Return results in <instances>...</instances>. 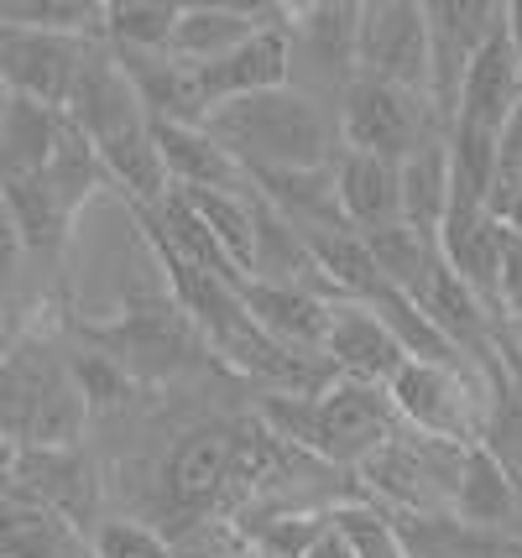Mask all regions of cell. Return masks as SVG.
<instances>
[{
    "label": "cell",
    "instance_id": "obj_40",
    "mask_svg": "<svg viewBox=\"0 0 522 558\" xmlns=\"http://www.w3.org/2000/svg\"><path fill=\"white\" fill-rule=\"evenodd\" d=\"M501 26H507V37H512V48H518V58H522V0H507Z\"/></svg>",
    "mask_w": 522,
    "mask_h": 558
},
{
    "label": "cell",
    "instance_id": "obj_43",
    "mask_svg": "<svg viewBox=\"0 0 522 558\" xmlns=\"http://www.w3.org/2000/svg\"><path fill=\"white\" fill-rule=\"evenodd\" d=\"M241 558H267V554H256V548H246V554H241Z\"/></svg>",
    "mask_w": 522,
    "mask_h": 558
},
{
    "label": "cell",
    "instance_id": "obj_33",
    "mask_svg": "<svg viewBox=\"0 0 522 558\" xmlns=\"http://www.w3.org/2000/svg\"><path fill=\"white\" fill-rule=\"evenodd\" d=\"M329 522H335V533L345 537L350 558H408L398 522L381 507H372V501H340L329 511Z\"/></svg>",
    "mask_w": 522,
    "mask_h": 558
},
{
    "label": "cell",
    "instance_id": "obj_35",
    "mask_svg": "<svg viewBox=\"0 0 522 558\" xmlns=\"http://www.w3.org/2000/svg\"><path fill=\"white\" fill-rule=\"evenodd\" d=\"M22 262H26V245H22V230L11 219V204L0 198V288L11 292V282L22 277Z\"/></svg>",
    "mask_w": 522,
    "mask_h": 558
},
{
    "label": "cell",
    "instance_id": "obj_27",
    "mask_svg": "<svg viewBox=\"0 0 522 558\" xmlns=\"http://www.w3.org/2000/svg\"><path fill=\"white\" fill-rule=\"evenodd\" d=\"M58 125H63V110L22 95L11 99L0 121V178H43L52 146H58Z\"/></svg>",
    "mask_w": 522,
    "mask_h": 558
},
{
    "label": "cell",
    "instance_id": "obj_13",
    "mask_svg": "<svg viewBox=\"0 0 522 558\" xmlns=\"http://www.w3.org/2000/svg\"><path fill=\"white\" fill-rule=\"evenodd\" d=\"M324 361L335 365V376L366 381V387H392L398 371L408 365V350L398 335L381 324L372 303H329V340Z\"/></svg>",
    "mask_w": 522,
    "mask_h": 558
},
{
    "label": "cell",
    "instance_id": "obj_39",
    "mask_svg": "<svg viewBox=\"0 0 522 558\" xmlns=\"http://www.w3.org/2000/svg\"><path fill=\"white\" fill-rule=\"evenodd\" d=\"M16 460H22V444L0 428V490L11 486V470H16Z\"/></svg>",
    "mask_w": 522,
    "mask_h": 558
},
{
    "label": "cell",
    "instance_id": "obj_32",
    "mask_svg": "<svg viewBox=\"0 0 522 558\" xmlns=\"http://www.w3.org/2000/svg\"><path fill=\"white\" fill-rule=\"evenodd\" d=\"M69 376H74L78 397L89 402V413H121V408H131V397H136V381L125 376V365H116L105 350H95V344L78 340L74 350H69Z\"/></svg>",
    "mask_w": 522,
    "mask_h": 558
},
{
    "label": "cell",
    "instance_id": "obj_42",
    "mask_svg": "<svg viewBox=\"0 0 522 558\" xmlns=\"http://www.w3.org/2000/svg\"><path fill=\"white\" fill-rule=\"evenodd\" d=\"M11 99H16V95H11V89H5V78H0V121H5V110H11Z\"/></svg>",
    "mask_w": 522,
    "mask_h": 558
},
{
    "label": "cell",
    "instance_id": "obj_7",
    "mask_svg": "<svg viewBox=\"0 0 522 558\" xmlns=\"http://www.w3.org/2000/svg\"><path fill=\"white\" fill-rule=\"evenodd\" d=\"M162 501L183 511L189 522L215 517V511L241 507V438L235 423H209L173 444L162 460Z\"/></svg>",
    "mask_w": 522,
    "mask_h": 558
},
{
    "label": "cell",
    "instance_id": "obj_6",
    "mask_svg": "<svg viewBox=\"0 0 522 558\" xmlns=\"http://www.w3.org/2000/svg\"><path fill=\"white\" fill-rule=\"evenodd\" d=\"M398 434L402 417L392 408L387 387H366V381L335 376L314 397V444H308V454L329 464V470H361L376 449H387Z\"/></svg>",
    "mask_w": 522,
    "mask_h": 558
},
{
    "label": "cell",
    "instance_id": "obj_26",
    "mask_svg": "<svg viewBox=\"0 0 522 558\" xmlns=\"http://www.w3.org/2000/svg\"><path fill=\"white\" fill-rule=\"evenodd\" d=\"M398 183H402V225L428 235V241H439L449 215V136L418 146L398 168Z\"/></svg>",
    "mask_w": 522,
    "mask_h": 558
},
{
    "label": "cell",
    "instance_id": "obj_3",
    "mask_svg": "<svg viewBox=\"0 0 522 558\" xmlns=\"http://www.w3.org/2000/svg\"><path fill=\"white\" fill-rule=\"evenodd\" d=\"M78 340L125 365V376L136 387L173 381L204 350V335L173 298H142V303H125L110 324H78Z\"/></svg>",
    "mask_w": 522,
    "mask_h": 558
},
{
    "label": "cell",
    "instance_id": "obj_10",
    "mask_svg": "<svg viewBox=\"0 0 522 558\" xmlns=\"http://www.w3.org/2000/svg\"><path fill=\"white\" fill-rule=\"evenodd\" d=\"M16 496L37 501V507L69 517L78 533H95L105 517V486H100V464L89 460V449H22V460L11 470V486Z\"/></svg>",
    "mask_w": 522,
    "mask_h": 558
},
{
    "label": "cell",
    "instance_id": "obj_34",
    "mask_svg": "<svg viewBox=\"0 0 522 558\" xmlns=\"http://www.w3.org/2000/svg\"><path fill=\"white\" fill-rule=\"evenodd\" d=\"M89 554L95 558H178L173 537L162 527H151L142 517H105L89 533Z\"/></svg>",
    "mask_w": 522,
    "mask_h": 558
},
{
    "label": "cell",
    "instance_id": "obj_8",
    "mask_svg": "<svg viewBox=\"0 0 522 558\" xmlns=\"http://www.w3.org/2000/svg\"><path fill=\"white\" fill-rule=\"evenodd\" d=\"M423 16H428V105L445 125H454L465 73L501 32L507 0H428Z\"/></svg>",
    "mask_w": 522,
    "mask_h": 558
},
{
    "label": "cell",
    "instance_id": "obj_5",
    "mask_svg": "<svg viewBox=\"0 0 522 558\" xmlns=\"http://www.w3.org/2000/svg\"><path fill=\"white\" fill-rule=\"evenodd\" d=\"M392 408H398L402 428L423 438H445L460 449H475L486 438V408H491V387L465 371V365H439V361H408L398 381L387 387Z\"/></svg>",
    "mask_w": 522,
    "mask_h": 558
},
{
    "label": "cell",
    "instance_id": "obj_36",
    "mask_svg": "<svg viewBox=\"0 0 522 558\" xmlns=\"http://www.w3.org/2000/svg\"><path fill=\"white\" fill-rule=\"evenodd\" d=\"M501 308L518 318L522 308V235L501 230Z\"/></svg>",
    "mask_w": 522,
    "mask_h": 558
},
{
    "label": "cell",
    "instance_id": "obj_30",
    "mask_svg": "<svg viewBox=\"0 0 522 558\" xmlns=\"http://www.w3.org/2000/svg\"><path fill=\"white\" fill-rule=\"evenodd\" d=\"M199 219L209 225V235L220 241L224 262L251 282L256 271V189L251 194H189Z\"/></svg>",
    "mask_w": 522,
    "mask_h": 558
},
{
    "label": "cell",
    "instance_id": "obj_29",
    "mask_svg": "<svg viewBox=\"0 0 522 558\" xmlns=\"http://www.w3.org/2000/svg\"><path fill=\"white\" fill-rule=\"evenodd\" d=\"M183 5L178 0H105V48L168 52Z\"/></svg>",
    "mask_w": 522,
    "mask_h": 558
},
{
    "label": "cell",
    "instance_id": "obj_44",
    "mask_svg": "<svg viewBox=\"0 0 522 558\" xmlns=\"http://www.w3.org/2000/svg\"><path fill=\"white\" fill-rule=\"evenodd\" d=\"M518 318H522V308H518Z\"/></svg>",
    "mask_w": 522,
    "mask_h": 558
},
{
    "label": "cell",
    "instance_id": "obj_24",
    "mask_svg": "<svg viewBox=\"0 0 522 558\" xmlns=\"http://www.w3.org/2000/svg\"><path fill=\"white\" fill-rule=\"evenodd\" d=\"M518 490H522V475H512L486 444H475L471 454H465V470H460L454 517H465L475 527L507 533L512 527V511H518Z\"/></svg>",
    "mask_w": 522,
    "mask_h": 558
},
{
    "label": "cell",
    "instance_id": "obj_9",
    "mask_svg": "<svg viewBox=\"0 0 522 558\" xmlns=\"http://www.w3.org/2000/svg\"><path fill=\"white\" fill-rule=\"evenodd\" d=\"M355 73L428 95V16L418 0H361Z\"/></svg>",
    "mask_w": 522,
    "mask_h": 558
},
{
    "label": "cell",
    "instance_id": "obj_41",
    "mask_svg": "<svg viewBox=\"0 0 522 558\" xmlns=\"http://www.w3.org/2000/svg\"><path fill=\"white\" fill-rule=\"evenodd\" d=\"M507 533L522 543V490H518V511H512V527H507Z\"/></svg>",
    "mask_w": 522,
    "mask_h": 558
},
{
    "label": "cell",
    "instance_id": "obj_31",
    "mask_svg": "<svg viewBox=\"0 0 522 558\" xmlns=\"http://www.w3.org/2000/svg\"><path fill=\"white\" fill-rule=\"evenodd\" d=\"M0 22L105 43V0H0Z\"/></svg>",
    "mask_w": 522,
    "mask_h": 558
},
{
    "label": "cell",
    "instance_id": "obj_28",
    "mask_svg": "<svg viewBox=\"0 0 522 558\" xmlns=\"http://www.w3.org/2000/svg\"><path fill=\"white\" fill-rule=\"evenodd\" d=\"M43 183H48L52 194L63 198L74 215H84V209H89V198L110 189V172H105L100 146L89 142V136H84L69 116H63V125H58V146H52Z\"/></svg>",
    "mask_w": 522,
    "mask_h": 558
},
{
    "label": "cell",
    "instance_id": "obj_20",
    "mask_svg": "<svg viewBox=\"0 0 522 558\" xmlns=\"http://www.w3.org/2000/svg\"><path fill=\"white\" fill-rule=\"evenodd\" d=\"M241 303H246L251 324L267 340L303 350V355H324L329 340V298L308 288H272V282H241Z\"/></svg>",
    "mask_w": 522,
    "mask_h": 558
},
{
    "label": "cell",
    "instance_id": "obj_38",
    "mask_svg": "<svg viewBox=\"0 0 522 558\" xmlns=\"http://www.w3.org/2000/svg\"><path fill=\"white\" fill-rule=\"evenodd\" d=\"M491 219H497L507 235H522V189H512V194H497V198H491Z\"/></svg>",
    "mask_w": 522,
    "mask_h": 558
},
{
    "label": "cell",
    "instance_id": "obj_14",
    "mask_svg": "<svg viewBox=\"0 0 522 558\" xmlns=\"http://www.w3.org/2000/svg\"><path fill=\"white\" fill-rule=\"evenodd\" d=\"M267 26H293V5H230V0H199L183 5L173 32L168 58L189 63V69H209L224 52H235Z\"/></svg>",
    "mask_w": 522,
    "mask_h": 558
},
{
    "label": "cell",
    "instance_id": "obj_15",
    "mask_svg": "<svg viewBox=\"0 0 522 558\" xmlns=\"http://www.w3.org/2000/svg\"><path fill=\"white\" fill-rule=\"evenodd\" d=\"M194 73H199V89L209 99V116L220 105H230V99L288 89L293 84V37H288V26H267V32H256L235 52H224L220 63L194 69Z\"/></svg>",
    "mask_w": 522,
    "mask_h": 558
},
{
    "label": "cell",
    "instance_id": "obj_16",
    "mask_svg": "<svg viewBox=\"0 0 522 558\" xmlns=\"http://www.w3.org/2000/svg\"><path fill=\"white\" fill-rule=\"evenodd\" d=\"M63 376H69V350L32 324L22 340H16V350L0 361V428L16 438V444L26 438L32 417L43 408V397Z\"/></svg>",
    "mask_w": 522,
    "mask_h": 558
},
{
    "label": "cell",
    "instance_id": "obj_17",
    "mask_svg": "<svg viewBox=\"0 0 522 558\" xmlns=\"http://www.w3.org/2000/svg\"><path fill=\"white\" fill-rule=\"evenodd\" d=\"M355 32H361V0H308L293 5V58L303 52V63L319 73L324 84L340 95L355 78Z\"/></svg>",
    "mask_w": 522,
    "mask_h": 558
},
{
    "label": "cell",
    "instance_id": "obj_12",
    "mask_svg": "<svg viewBox=\"0 0 522 558\" xmlns=\"http://www.w3.org/2000/svg\"><path fill=\"white\" fill-rule=\"evenodd\" d=\"M63 116L95 146L116 142V136L136 131V125H147V110H142V95H136L131 73H125V63L105 48V43L89 48V58H84V69H78V78H74V95L63 105Z\"/></svg>",
    "mask_w": 522,
    "mask_h": 558
},
{
    "label": "cell",
    "instance_id": "obj_21",
    "mask_svg": "<svg viewBox=\"0 0 522 558\" xmlns=\"http://www.w3.org/2000/svg\"><path fill=\"white\" fill-rule=\"evenodd\" d=\"M335 189H340V209L355 235H376L402 225V183L398 162H381L366 151H340L335 157Z\"/></svg>",
    "mask_w": 522,
    "mask_h": 558
},
{
    "label": "cell",
    "instance_id": "obj_23",
    "mask_svg": "<svg viewBox=\"0 0 522 558\" xmlns=\"http://www.w3.org/2000/svg\"><path fill=\"white\" fill-rule=\"evenodd\" d=\"M0 558H89V533L16 490H0Z\"/></svg>",
    "mask_w": 522,
    "mask_h": 558
},
{
    "label": "cell",
    "instance_id": "obj_22",
    "mask_svg": "<svg viewBox=\"0 0 522 558\" xmlns=\"http://www.w3.org/2000/svg\"><path fill=\"white\" fill-rule=\"evenodd\" d=\"M408 558H522V543L497 527H475L454 511L428 517H392Z\"/></svg>",
    "mask_w": 522,
    "mask_h": 558
},
{
    "label": "cell",
    "instance_id": "obj_37",
    "mask_svg": "<svg viewBox=\"0 0 522 558\" xmlns=\"http://www.w3.org/2000/svg\"><path fill=\"white\" fill-rule=\"evenodd\" d=\"M26 329H32V324H26L22 303H16V292L0 288V361H5V355L16 350V340H22Z\"/></svg>",
    "mask_w": 522,
    "mask_h": 558
},
{
    "label": "cell",
    "instance_id": "obj_4",
    "mask_svg": "<svg viewBox=\"0 0 522 558\" xmlns=\"http://www.w3.org/2000/svg\"><path fill=\"white\" fill-rule=\"evenodd\" d=\"M335 121H340V146L345 151H366V157L398 162V168L418 146L449 136V125L439 121V110L428 105V95L381 84V78H361V73L340 89Z\"/></svg>",
    "mask_w": 522,
    "mask_h": 558
},
{
    "label": "cell",
    "instance_id": "obj_1",
    "mask_svg": "<svg viewBox=\"0 0 522 558\" xmlns=\"http://www.w3.org/2000/svg\"><path fill=\"white\" fill-rule=\"evenodd\" d=\"M204 131L246 168V178L262 172H314L329 168L345 146H340V121L324 110L308 89H272V95H251L220 105Z\"/></svg>",
    "mask_w": 522,
    "mask_h": 558
},
{
    "label": "cell",
    "instance_id": "obj_19",
    "mask_svg": "<svg viewBox=\"0 0 522 558\" xmlns=\"http://www.w3.org/2000/svg\"><path fill=\"white\" fill-rule=\"evenodd\" d=\"M522 105V58L501 26L497 37L481 48V58L465 73V89H460V110H454V125H475V131H491L501 136L507 121L518 116Z\"/></svg>",
    "mask_w": 522,
    "mask_h": 558
},
{
    "label": "cell",
    "instance_id": "obj_25",
    "mask_svg": "<svg viewBox=\"0 0 522 558\" xmlns=\"http://www.w3.org/2000/svg\"><path fill=\"white\" fill-rule=\"evenodd\" d=\"M0 198L11 204V219L22 230L26 256H63L78 215L52 194L43 178H0Z\"/></svg>",
    "mask_w": 522,
    "mask_h": 558
},
{
    "label": "cell",
    "instance_id": "obj_18",
    "mask_svg": "<svg viewBox=\"0 0 522 558\" xmlns=\"http://www.w3.org/2000/svg\"><path fill=\"white\" fill-rule=\"evenodd\" d=\"M151 142L162 151V168H168L178 194H251L246 168L204 125L151 121Z\"/></svg>",
    "mask_w": 522,
    "mask_h": 558
},
{
    "label": "cell",
    "instance_id": "obj_11",
    "mask_svg": "<svg viewBox=\"0 0 522 558\" xmlns=\"http://www.w3.org/2000/svg\"><path fill=\"white\" fill-rule=\"evenodd\" d=\"M89 48L95 43H84V37H52V32L0 22V78H5L11 95L63 110L69 95H74V78L84 69Z\"/></svg>",
    "mask_w": 522,
    "mask_h": 558
},
{
    "label": "cell",
    "instance_id": "obj_2",
    "mask_svg": "<svg viewBox=\"0 0 522 558\" xmlns=\"http://www.w3.org/2000/svg\"><path fill=\"white\" fill-rule=\"evenodd\" d=\"M460 444L445 438H423L402 428L387 449H376L361 464V501L381 507L387 517H428V511H454V490H460V470H465Z\"/></svg>",
    "mask_w": 522,
    "mask_h": 558
}]
</instances>
